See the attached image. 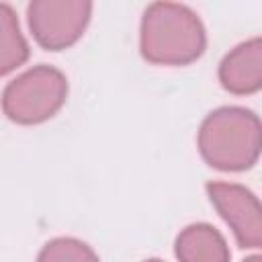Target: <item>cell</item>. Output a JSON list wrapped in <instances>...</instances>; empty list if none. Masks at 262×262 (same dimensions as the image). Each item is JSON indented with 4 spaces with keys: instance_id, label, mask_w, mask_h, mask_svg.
<instances>
[{
    "instance_id": "6da1fadb",
    "label": "cell",
    "mask_w": 262,
    "mask_h": 262,
    "mask_svg": "<svg viewBox=\"0 0 262 262\" xmlns=\"http://www.w3.org/2000/svg\"><path fill=\"white\" fill-rule=\"evenodd\" d=\"M205 33L199 18L180 4L158 2L145 10L141 49L151 61L184 63L201 55Z\"/></svg>"
},
{
    "instance_id": "7a4b0ae2",
    "label": "cell",
    "mask_w": 262,
    "mask_h": 262,
    "mask_svg": "<svg viewBox=\"0 0 262 262\" xmlns=\"http://www.w3.org/2000/svg\"><path fill=\"white\" fill-rule=\"evenodd\" d=\"M66 96V80L51 68H37L14 80L4 92V111L20 123L51 117Z\"/></svg>"
},
{
    "instance_id": "3957f363",
    "label": "cell",
    "mask_w": 262,
    "mask_h": 262,
    "mask_svg": "<svg viewBox=\"0 0 262 262\" xmlns=\"http://www.w3.org/2000/svg\"><path fill=\"white\" fill-rule=\"evenodd\" d=\"M90 10V2H31L29 23L41 45L61 49L80 37Z\"/></svg>"
},
{
    "instance_id": "277c9868",
    "label": "cell",
    "mask_w": 262,
    "mask_h": 262,
    "mask_svg": "<svg viewBox=\"0 0 262 262\" xmlns=\"http://www.w3.org/2000/svg\"><path fill=\"white\" fill-rule=\"evenodd\" d=\"M252 113H244L237 108H225L215 115H211L203 127L201 133V147L205 158L211 162V166L221 164V158L227 149V145H235V154L242 162V166H250L252 160L256 158L258 149L246 147V121L250 119Z\"/></svg>"
},
{
    "instance_id": "5b68a950",
    "label": "cell",
    "mask_w": 262,
    "mask_h": 262,
    "mask_svg": "<svg viewBox=\"0 0 262 262\" xmlns=\"http://www.w3.org/2000/svg\"><path fill=\"white\" fill-rule=\"evenodd\" d=\"M211 201L219 207L223 217L233 225L237 239L242 246H258V227L248 223V203H252V194L239 186L227 184H209Z\"/></svg>"
},
{
    "instance_id": "8992f818",
    "label": "cell",
    "mask_w": 262,
    "mask_h": 262,
    "mask_svg": "<svg viewBox=\"0 0 262 262\" xmlns=\"http://www.w3.org/2000/svg\"><path fill=\"white\" fill-rule=\"evenodd\" d=\"M176 254L182 262H227L223 239L207 225L188 227L178 237Z\"/></svg>"
},
{
    "instance_id": "52a82bcc",
    "label": "cell",
    "mask_w": 262,
    "mask_h": 262,
    "mask_svg": "<svg viewBox=\"0 0 262 262\" xmlns=\"http://www.w3.org/2000/svg\"><path fill=\"white\" fill-rule=\"evenodd\" d=\"M27 43L18 31L14 12L0 4V74L10 72L27 59Z\"/></svg>"
},
{
    "instance_id": "ba28073f",
    "label": "cell",
    "mask_w": 262,
    "mask_h": 262,
    "mask_svg": "<svg viewBox=\"0 0 262 262\" xmlns=\"http://www.w3.org/2000/svg\"><path fill=\"white\" fill-rule=\"evenodd\" d=\"M39 262H96L94 254L80 242L74 239H57L49 244Z\"/></svg>"
},
{
    "instance_id": "9c48e42d",
    "label": "cell",
    "mask_w": 262,
    "mask_h": 262,
    "mask_svg": "<svg viewBox=\"0 0 262 262\" xmlns=\"http://www.w3.org/2000/svg\"><path fill=\"white\" fill-rule=\"evenodd\" d=\"M149 262H158V260H149Z\"/></svg>"
}]
</instances>
